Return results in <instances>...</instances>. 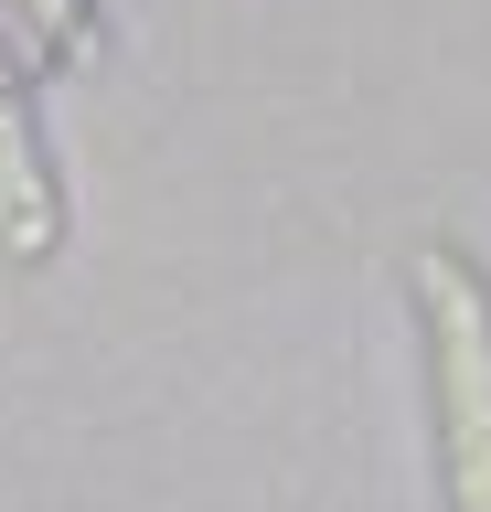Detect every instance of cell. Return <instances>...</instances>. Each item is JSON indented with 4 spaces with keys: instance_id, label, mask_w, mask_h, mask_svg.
Instances as JSON below:
<instances>
[{
    "instance_id": "cell-3",
    "label": "cell",
    "mask_w": 491,
    "mask_h": 512,
    "mask_svg": "<svg viewBox=\"0 0 491 512\" xmlns=\"http://www.w3.org/2000/svg\"><path fill=\"white\" fill-rule=\"evenodd\" d=\"M11 11H22V32H33V43H43L54 64L97 54V11H86V0H11Z\"/></svg>"
},
{
    "instance_id": "cell-1",
    "label": "cell",
    "mask_w": 491,
    "mask_h": 512,
    "mask_svg": "<svg viewBox=\"0 0 491 512\" xmlns=\"http://www.w3.org/2000/svg\"><path fill=\"white\" fill-rule=\"evenodd\" d=\"M427 331V416H438V491L449 512H491V278L449 235L406 256Z\"/></svg>"
},
{
    "instance_id": "cell-2",
    "label": "cell",
    "mask_w": 491,
    "mask_h": 512,
    "mask_svg": "<svg viewBox=\"0 0 491 512\" xmlns=\"http://www.w3.org/2000/svg\"><path fill=\"white\" fill-rule=\"evenodd\" d=\"M54 246H65V182L43 160L33 96L11 86V64H0V256L11 267H43Z\"/></svg>"
}]
</instances>
